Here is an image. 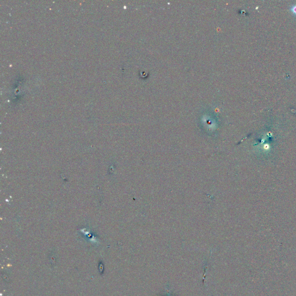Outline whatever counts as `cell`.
I'll return each mask as SVG.
<instances>
[{
  "label": "cell",
  "mask_w": 296,
  "mask_h": 296,
  "mask_svg": "<svg viewBox=\"0 0 296 296\" xmlns=\"http://www.w3.org/2000/svg\"><path fill=\"white\" fill-rule=\"evenodd\" d=\"M291 10H292V12H293V14H294V15H296V5H294V6H292Z\"/></svg>",
  "instance_id": "cell-1"
}]
</instances>
